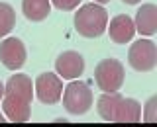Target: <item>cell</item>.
Returning <instances> with one entry per match:
<instances>
[{
  "mask_svg": "<svg viewBox=\"0 0 157 127\" xmlns=\"http://www.w3.org/2000/svg\"><path fill=\"white\" fill-rule=\"evenodd\" d=\"M32 98H33V84L32 78L24 72L10 76L4 86L2 110L6 117L14 123H26L32 115Z\"/></svg>",
  "mask_w": 157,
  "mask_h": 127,
  "instance_id": "obj_1",
  "label": "cell"
},
{
  "mask_svg": "<svg viewBox=\"0 0 157 127\" xmlns=\"http://www.w3.org/2000/svg\"><path fill=\"white\" fill-rule=\"evenodd\" d=\"M108 26V12L98 4H85L75 14V29L82 37H100Z\"/></svg>",
  "mask_w": 157,
  "mask_h": 127,
  "instance_id": "obj_2",
  "label": "cell"
},
{
  "mask_svg": "<svg viewBox=\"0 0 157 127\" xmlns=\"http://www.w3.org/2000/svg\"><path fill=\"white\" fill-rule=\"evenodd\" d=\"M94 78L102 92H116L122 88L124 78H126L124 65L118 59H104V61H100L96 65Z\"/></svg>",
  "mask_w": 157,
  "mask_h": 127,
  "instance_id": "obj_3",
  "label": "cell"
},
{
  "mask_svg": "<svg viewBox=\"0 0 157 127\" xmlns=\"http://www.w3.org/2000/svg\"><path fill=\"white\" fill-rule=\"evenodd\" d=\"M63 106L69 114H75V115H82L90 110L92 106V92L88 84L81 80H73L69 82L63 90Z\"/></svg>",
  "mask_w": 157,
  "mask_h": 127,
  "instance_id": "obj_4",
  "label": "cell"
},
{
  "mask_svg": "<svg viewBox=\"0 0 157 127\" xmlns=\"http://www.w3.org/2000/svg\"><path fill=\"white\" fill-rule=\"evenodd\" d=\"M128 63L132 65V68L140 72H147L153 71L155 63H157V47L153 41L149 39H140L134 45L130 47V53H128Z\"/></svg>",
  "mask_w": 157,
  "mask_h": 127,
  "instance_id": "obj_5",
  "label": "cell"
},
{
  "mask_svg": "<svg viewBox=\"0 0 157 127\" xmlns=\"http://www.w3.org/2000/svg\"><path fill=\"white\" fill-rule=\"evenodd\" d=\"M36 94L41 104H57L63 96V82L55 72H41L36 78Z\"/></svg>",
  "mask_w": 157,
  "mask_h": 127,
  "instance_id": "obj_6",
  "label": "cell"
},
{
  "mask_svg": "<svg viewBox=\"0 0 157 127\" xmlns=\"http://www.w3.org/2000/svg\"><path fill=\"white\" fill-rule=\"evenodd\" d=\"M26 57H28V53H26V45H24L22 39L6 37L0 43V61L10 71H18L26 63Z\"/></svg>",
  "mask_w": 157,
  "mask_h": 127,
  "instance_id": "obj_7",
  "label": "cell"
},
{
  "mask_svg": "<svg viewBox=\"0 0 157 127\" xmlns=\"http://www.w3.org/2000/svg\"><path fill=\"white\" fill-rule=\"evenodd\" d=\"M57 74L63 78H78L85 71V59L77 51H65L55 61Z\"/></svg>",
  "mask_w": 157,
  "mask_h": 127,
  "instance_id": "obj_8",
  "label": "cell"
},
{
  "mask_svg": "<svg viewBox=\"0 0 157 127\" xmlns=\"http://www.w3.org/2000/svg\"><path fill=\"white\" fill-rule=\"evenodd\" d=\"M134 27L137 33L149 37L157 31V6L155 4H144L136 14Z\"/></svg>",
  "mask_w": 157,
  "mask_h": 127,
  "instance_id": "obj_9",
  "label": "cell"
},
{
  "mask_svg": "<svg viewBox=\"0 0 157 127\" xmlns=\"http://www.w3.org/2000/svg\"><path fill=\"white\" fill-rule=\"evenodd\" d=\"M110 39L118 45H124V43L132 41V37H134L136 33V27H134V20L130 16H116L114 20L110 22Z\"/></svg>",
  "mask_w": 157,
  "mask_h": 127,
  "instance_id": "obj_10",
  "label": "cell"
},
{
  "mask_svg": "<svg viewBox=\"0 0 157 127\" xmlns=\"http://www.w3.org/2000/svg\"><path fill=\"white\" fill-rule=\"evenodd\" d=\"M141 119V104L134 98H122L118 102L114 123H137Z\"/></svg>",
  "mask_w": 157,
  "mask_h": 127,
  "instance_id": "obj_11",
  "label": "cell"
},
{
  "mask_svg": "<svg viewBox=\"0 0 157 127\" xmlns=\"http://www.w3.org/2000/svg\"><path fill=\"white\" fill-rule=\"evenodd\" d=\"M51 2L49 0H22V12L29 22H41L49 16Z\"/></svg>",
  "mask_w": 157,
  "mask_h": 127,
  "instance_id": "obj_12",
  "label": "cell"
},
{
  "mask_svg": "<svg viewBox=\"0 0 157 127\" xmlns=\"http://www.w3.org/2000/svg\"><path fill=\"white\" fill-rule=\"evenodd\" d=\"M120 100H122V96L118 94V90L116 92H104L96 102L98 115L104 121H114V114H116V107H118Z\"/></svg>",
  "mask_w": 157,
  "mask_h": 127,
  "instance_id": "obj_13",
  "label": "cell"
},
{
  "mask_svg": "<svg viewBox=\"0 0 157 127\" xmlns=\"http://www.w3.org/2000/svg\"><path fill=\"white\" fill-rule=\"evenodd\" d=\"M16 26V12L6 2H0V37L10 33Z\"/></svg>",
  "mask_w": 157,
  "mask_h": 127,
  "instance_id": "obj_14",
  "label": "cell"
},
{
  "mask_svg": "<svg viewBox=\"0 0 157 127\" xmlns=\"http://www.w3.org/2000/svg\"><path fill=\"white\" fill-rule=\"evenodd\" d=\"M155 104H157V98H149L145 104V111H144V121H147V123H151V121L157 119V114H155Z\"/></svg>",
  "mask_w": 157,
  "mask_h": 127,
  "instance_id": "obj_15",
  "label": "cell"
},
{
  "mask_svg": "<svg viewBox=\"0 0 157 127\" xmlns=\"http://www.w3.org/2000/svg\"><path fill=\"white\" fill-rule=\"evenodd\" d=\"M51 2H53V6H55V8L69 12V10H75L81 0H51Z\"/></svg>",
  "mask_w": 157,
  "mask_h": 127,
  "instance_id": "obj_16",
  "label": "cell"
},
{
  "mask_svg": "<svg viewBox=\"0 0 157 127\" xmlns=\"http://www.w3.org/2000/svg\"><path fill=\"white\" fill-rule=\"evenodd\" d=\"M2 98H4V84L0 82V100H2Z\"/></svg>",
  "mask_w": 157,
  "mask_h": 127,
  "instance_id": "obj_17",
  "label": "cell"
},
{
  "mask_svg": "<svg viewBox=\"0 0 157 127\" xmlns=\"http://www.w3.org/2000/svg\"><path fill=\"white\" fill-rule=\"evenodd\" d=\"M124 2H126V4H137L140 0H124Z\"/></svg>",
  "mask_w": 157,
  "mask_h": 127,
  "instance_id": "obj_18",
  "label": "cell"
},
{
  "mask_svg": "<svg viewBox=\"0 0 157 127\" xmlns=\"http://www.w3.org/2000/svg\"><path fill=\"white\" fill-rule=\"evenodd\" d=\"M4 121H6V117H4L2 114H0V123H4Z\"/></svg>",
  "mask_w": 157,
  "mask_h": 127,
  "instance_id": "obj_19",
  "label": "cell"
},
{
  "mask_svg": "<svg viewBox=\"0 0 157 127\" xmlns=\"http://www.w3.org/2000/svg\"><path fill=\"white\" fill-rule=\"evenodd\" d=\"M96 2H100V4H106V2H110V0H96Z\"/></svg>",
  "mask_w": 157,
  "mask_h": 127,
  "instance_id": "obj_20",
  "label": "cell"
}]
</instances>
